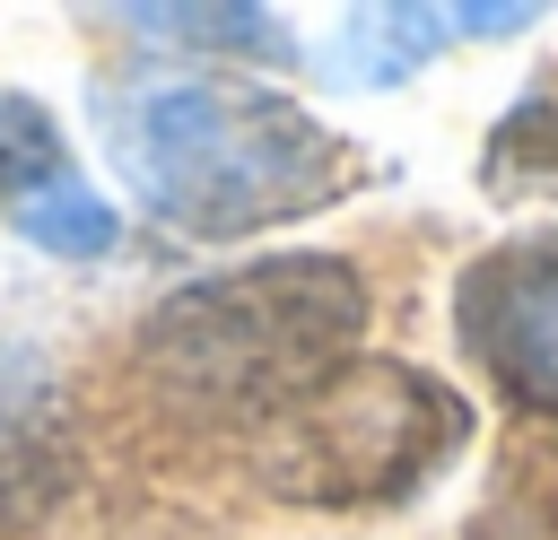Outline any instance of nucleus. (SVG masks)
<instances>
[{
  "mask_svg": "<svg viewBox=\"0 0 558 540\" xmlns=\"http://www.w3.org/2000/svg\"><path fill=\"white\" fill-rule=\"evenodd\" d=\"M357 331L366 279L340 253H262L174 287L140 322V375L192 418L270 427L331 366L357 357Z\"/></svg>",
  "mask_w": 558,
  "mask_h": 540,
  "instance_id": "2",
  "label": "nucleus"
},
{
  "mask_svg": "<svg viewBox=\"0 0 558 540\" xmlns=\"http://www.w3.org/2000/svg\"><path fill=\"white\" fill-rule=\"evenodd\" d=\"M131 35H192L209 52H288V17L270 9H122Z\"/></svg>",
  "mask_w": 558,
  "mask_h": 540,
  "instance_id": "9",
  "label": "nucleus"
},
{
  "mask_svg": "<svg viewBox=\"0 0 558 540\" xmlns=\"http://www.w3.org/2000/svg\"><path fill=\"white\" fill-rule=\"evenodd\" d=\"M105 148L148 218L201 244L262 235L279 218H305L357 183L349 139H331L305 105L253 87V78H131L105 96Z\"/></svg>",
  "mask_w": 558,
  "mask_h": 540,
  "instance_id": "1",
  "label": "nucleus"
},
{
  "mask_svg": "<svg viewBox=\"0 0 558 540\" xmlns=\"http://www.w3.org/2000/svg\"><path fill=\"white\" fill-rule=\"evenodd\" d=\"M0 218L26 244L61 253V261H96L122 235L113 200L96 183H78V165L61 148V122L17 87H0Z\"/></svg>",
  "mask_w": 558,
  "mask_h": 540,
  "instance_id": "5",
  "label": "nucleus"
},
{
  "mask_svg": "<svg viewBox=\"0 0 558 540\" xmlns=\"http://www.w3.org/2000/svg\"><path fill=\"white\" fill-rule=\"evenodd\" d=\"M462 444H471V409L436 375L401 357H349L262 427V479L288 505L349 514L427 488Z\"/></svg>",
  "mask_w": 558,
  "mask_h": 540,
  "instance_id": "3",
  "label": "nucleus"
},
{
  "mask_svg": "<svg viewBox=\"0 0 558 540\" xmlns=\"http://www.w3.org/2000/svg\"><path fill=\"white\" fill-rule=\"evenodd\" d=\"M453 331L497 392L558 409V235L497 244L453 279Z\"/></svg>",
  "mask_w": 558,
  "mask_h": 540,
  "instance_id": "4",
  "label": "nucleus"
},
{
  "mask_svg": "<svg viewBox=\"0 0 558 540\" xmlns=\"http://www.w3.org/2000/svg\"><path fill=\"white\" fill-rule=\"evenodd\" d=\"M436 35H453L445 9H357V17H340L331 78H340V87H384V78L418 70L427 52H445Z\"/></svg>",
  "mask_w": 558,
  "mask_h": 540,
  "instance_id": "7",
  "label": "nucleus"
},
{
  "mask_svg": "<svg viewBox=\"0 0 558 540\" xmlns=\"http://www.w3.org/2000/svg\"><path fill=\"white\" fill-rule=\"evenodd\" d=\"M480 183H488L497 200H541V192H558V70L532 78V87L514 96V113L488 131Z\"/></svg>",
  "mask_w": 558,
  "mask_h": 540,
  "instance_id": "6",
  "label": "nucleus"
},
{
  "mask_svg": "<svg viewBox=\"0 0 558 540\" xmlns=\"http://www.w3.org/2000/svg\"><path fill=\"white\" fill-rule=\"evenodd\" d=\"M471 540H558V453L514 444L480 523H471Z\"/></svg>",
  "mask_w": 558,
  "mask_h": 540,
  "instance_id": "8",
  "label": "nucleus"
}]
</instances>
